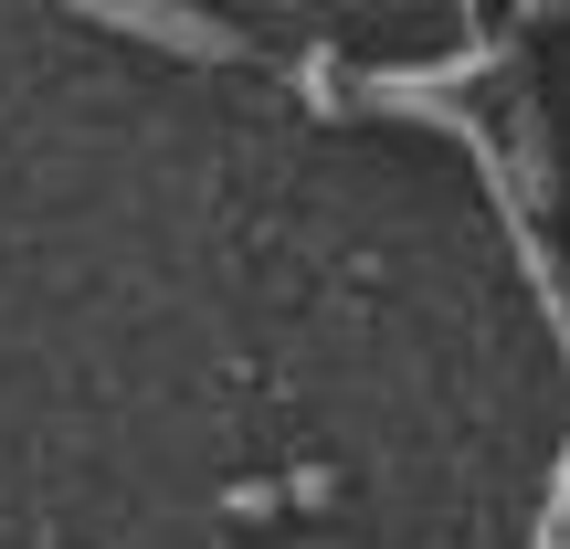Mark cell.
<instances>
[{
    "instance_id": "1",
    "label": "cell",
    "mask_w": 570,
    "mask_h": 549,
    "mask_svg": "<svg viewBox=\"0 0 570 549\" xmlns=\"http://www.w3.org/2000/svg\"><path fill=\"white\" fill-rule=\"evenodd\" d=\"M63 11H85L96 32L159 42V53H180V63H254V42L233 32V21H212L202 0H63Z\"/></svg>"
},
{
    "instance_id": "2",
    "label": "cell",
    "mask_w": 570,
    "mask_h": 549,
    "mask_svg": "<svg viewBox=\"0 0 570 549\" xmlns=\"http://www.w3.org/2000/svg\"><path fill=\"white\" fill-rule=\"evenodd\" d=\"M317 497H327V476H265V487H233L223 508L233 518H265V508H317Z\"/></svg>"
},
{
    "instance_id": "3",
    "label": "cell",
    "mask_w": 570,
    "mask_h": 549,
    "mask_svg": "<svg viewBox=\"0 0 570 549\" xmlns=\"http://www.w3.org/2000/svg\"><path fill=\"white\" fill-rule=\"evenodd\" d=\"M560 11V0H518V21H529V32H539V21H550Z\"/></svg>"
},
{
    "instance_id": "4",
    "label": "cell",
    "mask_w": 570,
    "mask_h": 549,
    "mask_svg": "<svg viewBox=\"0 0 570 549\" xmlns=\"http://www.w3.org/2000/svg\"><path fill=\"white\" fill-rule=\"evenodd\" d=\"M465 11H475V0H465Z\"/></svg>"
}]
</instances>
